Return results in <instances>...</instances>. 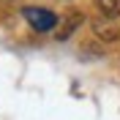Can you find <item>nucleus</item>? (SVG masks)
<instances>
[{
  "label": "nucleus",
  "instance_id": "nucleus-1",
  "mask_svg": "<svg viewBox=\"0 0 120 120\" xmlns=\"http://www.w3.org/2000/svg\"><path fill=\"white\" fill-rule=\"evenodd\" d=\"M22 16L27 19V25L36 33H46V30H52L57 27V16L49 11V8H38V6H27L22 8Z\"/></svg>",
  "mask_w": 120,
  "mask_h": 120
},
{
  "label": "nucleus",
  "instance_id": "nucleus-2",
  "mask_svg": "<svg viewBox=\"0 0 120 120\" xmlns=\"http://www.w3.org/2000/svg\"><path fill=\"white\" fill-rule=\"evenodd\" d=\"M79 25H82V11H68V14L60 19V27H57V33H55V38H57V41L71 38V33H74Z\"/></svg>",
  "mask_w": 120,
  "mask_h": 120
},
{
  "label": "nucleus",
  "instance_id": "nucleus-3",
  "mask_svg": "<svg viewBox=\"0 0 120 120\" xmlns=\"http://www.w3.org/2000/svg\"><path fill=\"white\" fill-rule=\"evenodd\" d=\"M93 30H96V36L101 38V41H115V38L120 36V30H117V25H115V19H106V16L96 19V22H93Z\"/></svg>",
  "mask_w": 120,
  "mask_h": 120
},
{
  "label": "nucleus",
  "instance_id": "nucleus-4",
  "mask_svg": "<svg viewBox=\"0 0 120 120\" xmlns=\"http://www.w3.org/2000/svg\"><path fill=\"white\" fill-rule=\"evenodd\" d=\"M98 11H101V16H106V19H117L120 16V0H96Z\"/></svg>",
  "mask_w": 120,
  "mask_h": 120
}]
</instances>
